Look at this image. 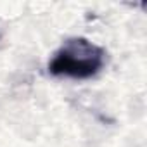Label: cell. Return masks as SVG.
<instances>
[{
  "label": "cell",
  "mask_w": 147,
  "mask_h": 147,
  "mask_svg": "<svg viewBox=\"0 0 147 147\" xmlns=\"http://www.w3.org/2000/svg\"><path fill=\"white\" fill-rule=\"evenodd\" d=\"M106 64V50L97 43L76 36L66 40L49 62L52 76H64L73 80L94 78Z\"/></svg>",
  "instance_id": "obj_1"
}]
</instances>
